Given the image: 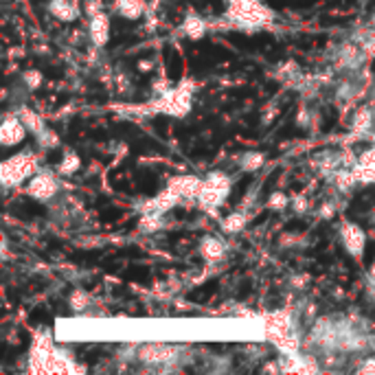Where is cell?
I'll return each mask as SVG.
<instances>
[{
	"instance_id": "cell-1",
	"label": "cell",
	"mask_w": 375,
	"mask_h": 375,
	"mask_svg": "<svg viewBox=\"0 0 375 375\" xmlns=\"http://www.w3.org/2000/svg\"><path fill=\"white\" fill-rule=\"evenodd\" d=\"M263 334L265 338L279 349L281 354H296L301 347V336L296 332L294 321L285 312H274L263 318Z\"/></svg>"
},
{
	"instance_id": "cell-8",
	"label": "cell",
	"mask_w": 375,
	"mask_h": 375,
	"mask_svg": "<svg viewBox=\"0 0 375 375\" xmlns=\"http://www.w3.org/2000/svg\"><path fill=\"white\" fill-rule=\"evenodd\" d=\"M57 191H59V178L53 176V174H46V172L35 174L29 180V185H27V193H29V196L35 198V200H42V202L55 198Z\"/></svg>"
},
{
	"instance_id": "cell-15",
	"label": "cell",
	"mask_w": 375,
	"mask_h": 375,
	"mask_svg": "<svg viewBox=\"0 0 375 375\" xmlns=\"http://www.w3.org/2000/svg\"><path fill=\"white\" fill-rule=\"evenodd\" d=\"M48 14L62 22H75L79 18V7L75 0H48Z\"/></svg>"
},
{
	"instance_id": "cell-13",
	"label": "cell",
	"mask_w": 375,
	"mask_h": 375,
	"mask_svg": "<svg viewBox=\"0 0 375 375\" xmlns=\"http://www.w3.org/2000/svg\"><path fill=\"white\" fill-rule=\"evenodd\" d=\"M88 31H90V40L94 42V46H105L110 42V18H108L103 11L94 14L90 18Z\"/></svg>"
},
{
	"instance_id": "cell-17",
	"label": "cell",
	"mask_w": 375,
	"mask_h": 375,
	"mask_svg": "<svg viewBox=\"0 0 375 375\" xmlns=\"http://www.w3.org/2000/svg\"><path fill=\"white\" fill-rule=\"evenodd\" d=\"M207 31H209L207 20L198 14H187V18L183 20V33L189 40H202Z\"/></svg>"
},
{
	"instance_id": "cell-3",
	"label": "cell",
	"mask_w": 375,
	"mask_h": 375,
	"mask_svg": "<svg viewBox=\"0 0 375 375\" xmlns=\"http://www.w3.org/2000/svg\"><path fill=\"white\" fill-rule=\"evenodd\" d=\"M231 189H233V178L231 176H226L224 172H211L207 178H204L200 198L196 200L198 207L202 211L215 215L217 211H220L222 204L226 202V198L231 196Z\"/></svg>"
},
{
	"instance_id": "cell-20",
	"label": "cell",
	"mask_w": 375,
	"mask_h": 375,
	"mask_svg": "<svg viewBox=\"0 0 375 375\" xmlns=\"http://www.w3.org/2000/svg\"><path fill=\"white\" fill-rule=\"evenodd\" d=\"M18 116L22 119V123L27 125V130L31 132L33 136H38L42 130H46V121L38 114V112H33L31 108H20L18 110Z\"/></svg>"
},
{
	"instance_id": "cell-32",
	"label": "cell",
	"mask_w": 375,
	"mask_h": 375,
	"mask_svg": "<svg viewBox=\"0 0 375 375\" xmlns=\"http://www.w3.org/2000/svg\"><path fill=\"white\" fill-rule=\"evenodd\" d=\"M369 281H371V285L375 287V263H373V268L369 270Z\"/></svg>"
},
{
	"instance_id": "cell-18",
	"label": "cell",
	"mask_w": 375,
	"mask_h": 375,
	"mask_svg": "<svg viewBox=\"0 0 375 375\" xmlns=\"http://www.w3.org/2000/svg\"><path fill=\"white\" fill-rule=\"evenodd\" d=\"M145 0H114V11L128 20H139L145 14Z\"/></svg>"
},
{
	"instance_id": "cell-22",
	"label": "cell",
	"mask_w": 375,
	"mask_h": 375,
	"mask_svg": "<svg viewBox=\"0 0 375 375\" xmlns=\"http://www.w3.org/2000/svg\"><path fill=\"white\" fill-rule=\"evenodd\" d=\"M239 169L241 172H257V169H261L263 167V163H265V156L261 154V152H246V154H241L239 156Z\"/></svg>"
},
{
	"instance_id": "cell-19",
	"label": "cell",
	"mask_w": 375,
	"mask_h": 375,
	"mask_svg": "<svg viewBox=\"0 0 375 375\" xmlns=\"http://www.w3.org/2000/svg\"><path fill=\"white\" fill-rule=\"evenodd\" d=\"M248 222H250V213L235 211V213L226 215L224 220H222V231L228 233V235H237V233H241L248 226Z\"/></svg>"
},
{
	"instance_id": "cell-7",
	"label": "cell",
	"mask_w": 375,
	"mask_h": 375,
	"mask_svg": "<svg viewBox=\"0 0 375 375\" xmlns=\"http://www.w3.org/2000/svg\"><path fill=\"white\" fill-rule=\"evenodd\" d=\"M341 241H343L345 250L354 259H362V255H365V248H367V235L358 224L343 222L341 224Z\"/></svg>"
},
{
	"instance_id": "cell-28",
	"label": "cell",
	"mask_w": 375,
	"mask_h": 375,
	"mask_svg": "<svg viewBox=\"0 0 375 375\" xmlns=\"http://www.w3.org/2000/svg\"><path fill=\"white\" fill-rule=\"evenodd\" d=\"M290 204H292V209H294L298 215H303V213L310 211V200H307L305 196H294Z\"/></svg>"
},
{
	"instance_id": "cell-5",
	"label": "cell",
	"mask_w": 375,
	"mask_h": 375,
	"mask_svg": "<svg viewBox=\"0 0 375 375\" xmlns=\"http://www.w3.org/2000/svg\"><path fill=\"white\" fill-rule=\"evenodd\" d=\"M191 103H193V90L189 86H178V88H169L163 94H159V99L154 101V110H159L163 114L169 116H178L183 119L189 114L191 110Z\"/></svg>"
},
{
	"instance_id": "cell-11",
	"label": "cell",
	"mask_w": 375,
	"mask_h": 375,
	"mask_svg": "<svg viewBox=\"0 0 375 375\" xmlns=\"http://www.w3.org/2000/svg\"><path fill=\"white\" fill-rule=\"evenodd\" d=\"M176 204H180V198L169 187H165L159 196H154L141 204V213H167L172 211Z\"/></svg>"
},
{
	"instance_id": "cell-6",
	"label": "cell",
	"mask_w": 375,
	"mask_h": 375,
	"mask_svg": "<svg viewBox=\"0 0 375 375\" xmlns=\"http://www.w3.org/2000/svg\"><path fill=\"white\" fill-rule=\"evenodd\" d=\"M183 349L167 343H148L136 349V360L148 367H165L178 360Z\"/></svg>"
},
{
	"instance_id": "cell-31",
	"label": "cell",
	"mask_w": 375,
	"mask_h": 375,
	"mask_svg": "<svg viewBox=\"0 0 375 375\" xmlns=\"http://www.w3.org/2000/svg\"><path fill=\"white\" fill-rule=\"evenodd\" d=\"M360 371H365V373H367V371H369V373H371V371H375V360H373V362H367V365L362 367Z\"/></svg>"
},
{
	"instance_id": "cell-2",
	"label": "cell",
	"mask_w": 375,
	"mask_h": 375,
	"mask_svg": "<svg viewBox=\"0 0 375 375\" xmlns=\"http://www.w3.org/2000/svg\"><path fill=\"white\" fill-rule=\"evenodd\" d=\"M226 18L235 24H241V27L261 29L272 24L274 11L268 5H263L261 0H228Z\"/></svg>"
},
{
	"instance_id": "cell-27",
	"label": "cell",
	"mask_w": 375,
	"mask_h": 375,
	"mask_svg": "<svg viewBox=\"0 0 375 375\" xmlns=\"http://www.w3.org/2000/svg\"><path fill=\"white\" fill-rule=\"evenodd\" d=\"M70 307L75 312H81L88 307V294L81 292V290H75V292L70 294Z\"/></svg>"
},
{
	"instance_id": "cell-25",
	"label": "cell",
	"mask_w": 375,
	"mask_h": 375,
	"mask_svg": "<svg viewBox=\"0 0 375 375\" xmlns=\"http://www.w3.org/2000/svg\"><path fill=\"white\" fill-rule=\"evenodd\" d=\"M20 81L27 86V90L29 92H33L35 88H40L42 86V72L40 70H24L22 72V77H20Z\"/></svg>"
},
{
	"instance_id": "cell-23",
	"label": "cell",
	"mask_w": 375,
	"mask_h": 375,
	"mask_svg": "<svg viewBox=\"0 0 375 375\" xmlns=\"http://www.w3.org/2000/svg\"><path fill=\"white\" fill-rule=\"evenodd\" d=\"M79 167H81V159L77 156V152H66L64 154V159L59 161L57 165V174L59 176H72V174H77L79 172Z\"/></svg>"
},
{
	"instance_id": "cell-14",
	"label": "cell",
	"mask_w": 375,
	"mask_h": 375,
	"mask_svg": "<svg viewBox=\"0 0 375 375\" xmlns=\"http://www.w3.org/2000/svg\"><path fill=\"white\" fill-rule=\"evenodd\" d=\"M354 172H356L360 183L375 185V148H371L365 154L358 156V161L354 165Z\"/></svg>"
},
{
	"instance_id": "cell-26",
	"label": "cell",
	"mask_w": 375,
	"mask_h": 375,
	"mask_svg": "<svg viewBox=\"0 0 375 375\" xmlns=\"http://www.w3.org/2000/svg\"><path fill=\"white\" fill-rule=\"evenodd\" d=\"M292 202L290 200L285 193H281V191H274L272 196L268 198V209H272V211H283L287 204Z\"/></svg>"
},
{
	"instance_id": "cell-12",
	"label": "cell",
	"mask_w": 375,
	"mask_h": 375,
	"mask_svg": "<svg viewBox=\"0 0 375 375\" xmlns=\"http://www.w3.org/2000/svg\"><path fill=\"white\" fill-rule=\"evenodd\" d=\"M373 123H375V110L367 103L358 108L354 112V119H352V134L356 139H362V136H369V132L373 130Z\"/></svg>"
},
{
	"instance_id": "cell-16",
	"label": "cell",
	"mask_w": 375,
	"mask_h": 375,
	"mask_svg": "<svg viewBox=\"0 0 375 375\" xmlns=\"http://www.w3.org/2000/svg\"><path fill=\"white\" fill-rule=\"evenodd\" d=\"M200 255L204 261H209V263H215V261H222L226 257V244L220 239V237H204L200 241Z\"/></svg>"
},
{
	"instance_id": "cell-30",
	"label": "cell",
	"mask_w": 375,
	"mask_h": 375,
	"mask_svg": "<svg viewBox=\"0 0 375 375\" xmlns=\"http://www.w3.org/2000/svg\"><path fill=\"white\" fill-rule=\"evenodd\" d=\"M369 105L375 110V86L371 88V92H369Z\"/></svg>"
},
{
	"instance_id": "cell-4",
	"label": "cell",
	"mask_w": 375,
	"mask_h": 375,
	"mask_svg": "<svg viewBox=\"0 0 375 375\" xmlns=\"http://www.w3.org/2000/svg\"><path fill=\"white\" fill-rule=\"evenodd\" d=\"M38 172V159L33 152H20L0 165V183L3 187H18L31 180Z\"/></svg>"
},
{
	"instance_id": "cell-29",
	"label": "cell",
	"mask_w": 375,
	"mask_h": 375,
	"mask_svg": "<svg viewBox=\"0 0 375 375\" xmlns=\"http://www.w3.org/2000/svg\"><path fill=\"white\" fill-rule=\"evenodd\" d=\"M276 116V105H270V108H265V119H263V123L265 125H268L270 123V121Z\"/></svg>"
},
{
	"instance_id": "cell-10",
	"label": "cell",
	"mask_w": 375,
	"mask_h": 375,
	"mask_svg": "<svg viewBox=\"0 0 375 375\" xmlns=\"http://www.w3.org/2000/svg\"><path fill=\"white\" fill-rule=\"evenodd\" d=\"M27 134H29V130L22 123V119L18 114L7 116L3 121V125H0V143H3L5 148H14V145L22 143L27 139Z\"/></svg>"
},
{
	"instance_id": "cell-9",
	"label": "cell",
	"mask_w": 375,
	"mask_h": 375,
	"mask_svg": "<svg viewBox=\"0 0 375 375\" xmlns=\"http://www.w3.org/2000/svg\"><path fill=\"white\" fill-rule=\"evenodd\" d=\"M202 185H204L202 178L189 176V174L176 176V178H172L167 183V187L172 189L180 200H198L200 198V191H202Z\"/></svg>"
},
{
	"instance_id": "cell-21",
	"label": "cell",
	"mask_w": 375,
	"mask_h": 375,
	"mask_svg": "<svg viewBox=\"0 0 375 375\" xmlns=\"http://www.w3.org/2000/svg\"><path fill=\"white\" fill-rule=\"evenodd\" d=\"M165 226V213H141L139 228L143 233H159Z\"/></svg>"
},
{
	"instance_id": "cell-24",
	"label": "cell",
	"mask_w": 375,
	"mask_h": 375,
	"mask_svg": "<svg viewBox=\"0 0 375 375\" xmlns=\"http://www.w3.org/2000/svg\"><path fill=\"white\" fill-rule=\"evenodd\" d=\"M35 143H38L42 150H53V148H57V145H59V136L55 134L53 130L46 128V130L40 132L38 136H35Z\"/></svg>"
}]
</instances>
